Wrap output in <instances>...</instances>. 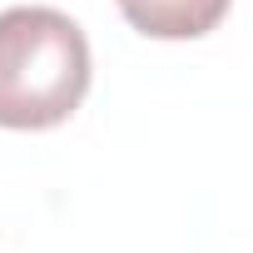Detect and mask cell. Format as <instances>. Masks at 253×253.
Listing matches in <instances>:
<instances>
[{"label":"cell","mask_w":253,"mask_h":253,"mask_svg":"<svg viewBox=\"0 0 253 253\" xmlns=\"http://www.w3.org/2000/svg\"><path fill=\"white\" fill-rule=\"evenodd\" d=\"M94 80L84 30L50 5L0 10V129H55Z\"/></svg>","instance_id":"cell-1"},{"label":"cell","mask_w":253,"mask_h":253,"mask_svg":"<svg viewBox=\"0 0 253 253\" xmlns=\"http://www.w3.org/2000/svg\"><path fill=\"white\" fill-rule=\"evenodd\" d=\"M114 5L149 40H199L223 25L233 0H114Z\"/></svg>","instance_id":"cell-2"}]
</instances>
